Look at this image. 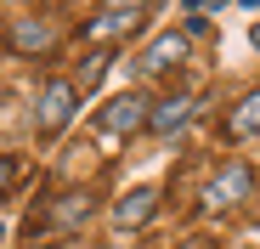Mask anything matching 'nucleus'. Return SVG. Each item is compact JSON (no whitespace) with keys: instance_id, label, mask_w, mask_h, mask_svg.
Wrapping results in <instances>:
<instances>
[{"instance_id":"obj_1","label":"nucleus","mask_w":260,"mask_h":249,"mask_svg":"<svg viewBox=\"0 0 260 249\" xmlns=\"http://www.w3.org/2000/svg\"><path fill=\"white\" fill-rule=\"evenodd\" d=\"M74 108H79V85H74V79H51V85L40 91V108H34V131H40V136H57L62 124L74 119Z\"/></svg>"},{"instance_id":"obj_2","label":"nucleus","mask_w":260,"mask_h":249,"mask_svg":"<svg viewBox=\"0 0 260 249\" xmlns=\"http://www.w3.org/2000/svg\"><path fill=\"white\" fill-rule=\"evenodd\" d=\"M57 46V23L51 17H12L6 23V51L17 57H46Z\"/></svg>"},{"instance_id":"obj_3","label":"nucleus","mask_w":260,"mask_h":249,"mask_svg":"<svg viewBox=\"0 0 260 249\" xmlns=\"http://www.w3.org/2000/svg\"><path fill=\"white\" fill-rule=\"evenodd\" d=\"M147 124H153V102H142L136 91H124V97H113L102 108V131H113V136H136Z\"/></svg>"},{"instance_id":"obj_4","label":"nucleus","mask_w":260,"mask_h":249,"mask_svg":"<svg viewBox=\"0 0 260 249\" xmlns=\"http://www.w3.org/2000/svg\"><path fill=\"white\" fill-rule=\"evenodd\" d=\"M243 198H254V170L249 164H226V170L209 181V204L215 210H238Z\"/></svg>"},{"instance_id":"obj_5","label":"nucleus","mask_w":260,"mask_h":249,"mask_svg":"<svg viewBox=\"0 0 260 249\" xmlns=\"http://www.w3.org/2000/svg\"><path fill=\"white\" fill-rule=\"evenodd\" d=\"M91 215H96V198H91V193H62V198L51 204V227H57V232H79Z\"/></svg>"},{"instance_id":"obj_6","label":"nucleus","mask_w":260,"mask_h":249,"mask_svg":"<svg viewBox=\"0 0 260 249\" xmlns=\"http://www.w3.org/2000/svg\"><path fill=\"white\" fill-rule=\"evenodd\" d=\"M153 210H158V193H153V187H130V193L113 204V227H142Z\"/></svg>"},{"instance_id":"obj_7","label":"nucleus","mask_w":260,"mask_h":249,"mask_svg":"<svg viewBox=\"0 0 260 249\" xmlns=\"http://www.w3.org/2000/svg\"><path fill=\"white\" fill-rule=\"evenodd\" d=\"M187 119H192V97H164V102H153V124L147 131L153 136H176Z\"/></svg>"},{"instance_id":"obj_8","label":"nucleus","mask_w":260,"mask_h":249,"mask_svg":"<svg viewBox=\"0 0 260 249\" xmlns=\"http://www.w3.org/2000/svg\"><path fill=\"white\" fill-rule=\"evenodd\" d=\"M136 23H142L136 12H113V6H108V12H102L91 28H85V40H91V46H113V40H119V34H130Z\"/></svg>"},{"instance_id":"obj_9","label":"nucleus","mask_w":260,"mask_h":249,"mask_svg":"<svg viewBox=\"0 0 260 249\" xmlns=\"http://www.w3.org/2000/svg\"><path fill=\"white\" fill-rule=\"evenodd\" d=\"M254 131H260V85L226 113V136H232V142H243V136H254Z\"/></svg>"},{"instance_id":"obj_10","label":"nucleus","mask_w":260,"mask_h":249,"mask_svg":"<svg viewBox=\"0 0 260 249\" xmlns=\"http://www.w3.org/2000/svg\"><path fill=\"white\" fill-rule=\"evenodd\" d=\"M181 57H187V40H181V34H164L158 46L142 57V68H147V74H164V68H176Z\"/></svg>"},{"instance_id":"obj_11","label":"nucleus","mask_w":260,"mask_h":249,"mask_svg":"<svg viewBox=\"0 0 260 249\" xmlns=\"http://www.w3.org/2000/svg\"><path fill=\"white\" fill-rule=\"evenodd\" d=\"M108 74V51H91V57H85V68H79V79H74V85L79 91H96V79Z\"/></svg>"},{"instance_id":"obj_12","label":"nucleus","mask_w":260,"mask_h":249,"mask_svg":"<svg viewBox=\"0 0 260 249\" xmlns=\"http://www.w3.org/2000/svg\"><path fill=\"white\" fill-rule=\"evenodd\" d=\"M17 181H23V164H17V159H6V193H17Z\"/></svg>"},{"instance_id":"obj_13","label":"nucleus","mask_w":260,"mask_h":249,"mask_svg":"<svg viewBox=\"0 0 260 249\" xmlns=\"http://www.w3.org/2000/svg\"><path fill=\"white\" fill-rule=\"evenodd\" d=\"M108 6H113V12H142L147 0H108Z\"/></svg>"},{"instance_id":"obj_14","label":"nucleus","mask_w":260,"mask_h":249,"mask_svg":"<svg viewBox=\"0 0 260 249\" xmlns=\"http://www.w3.org/2000/svg\"><path fill=\"white\" fill-rule=\"evenodd\" d=\"M187 249H209V243H204V238H192V243H187Z\"/></svg>"},{"instance_id":"obj_15","label":"nucleus","mask_w":260,"mask_h":249,"mask_svg":"<svg viewBox=\"0 0 260 249\" xmlns=\"http://www.w3.org/2000/svg\"><path fill=\"white\" fill-rule=\"evenodd\" d=\"M249 40H254V46H260V23H254V34H249Z\"/></svg>"},{"instance_id":"obj_16","label":"nucleus","mask_w":260,"mask_h":249,"mask_svg":"<svg viewBox=\"0 0 260 249\" xmlns=\"http://www.w3.org/2000/svg\"><path fill=\"white\" fill-rule=\"evenodd\" d=\"M23 249H46V243H23Z\"/></svg>"}]
</instances>
